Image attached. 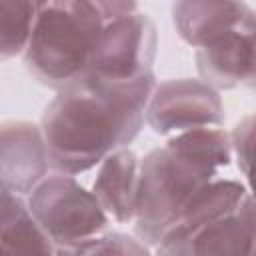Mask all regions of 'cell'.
<instances>
[{
    "instance_id": "cell-1",
    "label": "cell",
    "mask_w": 256,
    "mask_h": 256,
    "mask_svg": "<svg viewBox=\"0 0 256 256\" xmlns=\"http://www.w3.org/2000/svg\"><path fill=\"white\" fill-rule=\"evenodd\" d=\"M156 76L128 84L82 82L58 92L42 112L40 132L50 168L78 176L106 156L128 148L144 128V114Z\"/></svg>"
},
{
    "instance_id": "cell-2",
    "label": "cell",
    "mask_w": 256,
    "mask_h": 256,
    "mask_svg": "<svg viewBox=\"0 0 256 256\" xmlns=\"http://www.w3.org/2000/svg\"><path fill=\"white\" fill-rule=\"evenodd\" d=\"M230 138L224 128L190 130L166 138L164 146L140 158L134 236L154 248L182 206L230 166Z\"/></svg>"
},
{
    "instance_id": "cell-3",
    "label": "cell",
    "mask_w": 256,
    "mask_h": 256,
    "mask_svg": "<svg viewBox=\"0 0 256 256\" xmlns=\"http://www.w3.org/2000/svg\"><path fill=\"white\" fill-rule=\"evenodd\" d=\"M136 10V2H36L22 54L26 70L36 82L56 92L78 86L86 78L90 52L100 30Z\"/></svg>"
},
{
    "instance_id": "cell-4",
    "label": "cell",
    "mask_w": 256,
    "mask_h": 256,
    "mask_svg": "<svg viewBox=\"0 0 256 256\" xmlns=\"http://www.w3.org/2000/svg\"><path fill=\"white\" fill-rule=\"evenodd\" d=\"M24 202L34 222L60 248L78 250L100 238L110 226V218L94 194L76 176L48 174Z\"/></svg>"
},
{
    "instance_id": "cell-5",
    "label": "cell",
    "mask_w": 256,
    "mask_h": 256,
    "mask_svg": "<svg viewBox=\"0 0 256 256\" xmlns=\"http://www.w3.org/2000/svg\"><path fill=\"white\" fill-rule=\"evenodd\" d=\"M158 52V32L146 12L108 22L90 52L88 72L82 82L96 84H128L152 72ZM80 82V84H82Z\"/></svg>"
},
{
    "instance_id": "cell-6",
    "label": "cell",
    "mask_w": 256,
    "mask_h": 256,
    "mask_svg": "<svg viewBox=\"0 0 256 256\" xmlns=\"http://www.w3.org/2000/svg\"><path fill=\"white\" fill-rule=\"evenodd\" d=\"M226 120L220 92L200 78H170L156 82L144 122L164 138L202 128H222Z\"/></svg>"
},
{
    "instance_id": "cell-7",
    "label": "cell",
    "mask_w": 256,
    "mask_h": 256,
    "mask_svg": "<svg viewBox=\"0 0 256 256\" xmlns=\"http://www.w3.org/2000/svg\"><path fill=\"white\" fill-rule=\"evenodd\" d=\"M154 248L156 256H256L252 196L234 212L190 232L164 234Z\"/></svg>"
},
{
    "instance_id": "cell-8",
    "label": "cell",
    "mask_w": 256,
    "mask_h": 256,
    "mask_svg": "<svg viewBox=\"0 0 256 256\" xmlns=\"http://www.w3.org/2000/svg\"><path fill=\"white\" fill-rule=\"evenodd\" d=\"M50 172L40 126L28 120L0 122V186L26 198Z\"/></svg>"
},
{
    "instance_id": "cell-9",
    "label": "cell",
    "mask_w": 256,
    "mask_h": 256,
    "mask_svg": "<svg viewBox=\"0 0 256 256\" xmlns=\"http://www.w3.org/2000/svg\"><path fill=\"white\" fill-rule=\"evenodd\" d=\"M170 12L178 36L196 50L254 24V10L244 2L186 0L174 2Z\"/></svg>"
},
{
    "instance_id": "cell-10",
    "label": "cell",
    "mask_w": 256,
    "mask_h": 256,
    "mask_svg": "<svg viewBox=\"0 0 256 256\" xmlns=\"http://www.w3.org/2000/svg\"><path fill=\"white\" fill-rule=\"evenodd\" d=\"M254 32L256 24L244 26L222 40L196 50V70L204 84L220 90L254 84Z\"/></svg>"
},
{
    "instance_id": "cell-11",
    "label": "cell",
    "mask_w": 256,
    "mask_h": 256,
    "mask_svg": "<svg viewBox=\"0 0 256 256\" xmlns=\"http://www.w3.org/2000/svg\"><path fill=\"white\" fill-rule=\"evenodd\" d=\"M140 182V158L134 150L122 148L106 156L96 166L90 192L106 212L110 222L132 224L136 214Z\"/></svg>"
},
{
    "instance_id": "cell-12",
    "label": "cell",
    "mask_w": 256,
    "mask_h": 256,
    "mask_svg": "<svg viewBox=\"0 0 256 256\" xmlns=\"http://www.w3.org/2000/svg\"><path fill=\"white\" fill-rule=\"evenodd\" d=\"M0 256H74V250L56 246L26 210L0 238Z\"/></svg>"
},
{
    "instance_id": "cell-13",
    "label": "cell",
    "mask_w": 256,
    "mask_h": 256,
    "mask_svg": "<svg viewBox=\"0 0 256 256\" xmlns=\"http://www.w3.org/2000/svg\"><path fill=\"white\" fill-rule=\"evenodd\" d=\"M36 2L0 0V62L24 54Z\"/></svg>"
},
{
    "instance_id": "cell-14",
    "label": "cell",
    "mask_w": 256,
    "mask_h": 256,
    "mask_svg": "<svg viewBox=\"0 0 256 256\" xmlns=\"http://www.w3.org/2000/svg\"><path fill=\"white\" fill-rule=\"evenodd\" d=\"M74 256H152L150 248L136 236L124 232H104L100 238L74 250Z\"/></svg>"
},
{
    "instance_id": "cell-15",
    "label": "cell",
    "mask_w": 256,
    "mask_h": 256,
    "mask_svg": "<svg viewBox=\"0 0 256 256\" xmlns=\"http://www.w3.org/2000/svg\"><path fill=\"white\" fill-rule=\"evenodd\" d=\"M252 136H254V116L248 114L242 118L234 130L228 134L232 160H236L238 170L244 178H250V162H252Z\"/></svg>"
},
{
    "instance_id": "cell-16",
    "label": "cell",
    "mask_w": 256,
    "mask_h": 256,
    "mask_svg": "<svg viewBox=\"0 0 256 256\" xmlns=\"http://www.w3.org/2000/svg\"><path fill=\"white\" fill-rule=\"evenodd\" d=\"M26 212V202L20 196H14L12 192L4 190L0 186V238L4 232Z\"/></svg>"
}]
</instances>
